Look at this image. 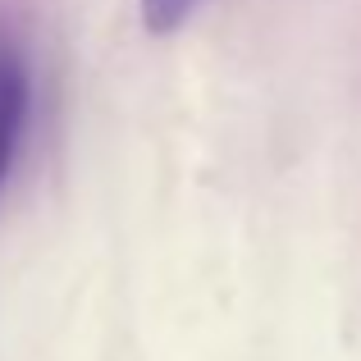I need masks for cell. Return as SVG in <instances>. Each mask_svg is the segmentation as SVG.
Returning <instances> with one entry per match:
<instances>
[{
    "mask_svg": "<svg viewBox=\"0 0 361 361\" xmlns=\"http://www.w3.org/2000/svg\"><path fill=\"white\" fill-rule=\"evenodd\" d=\"M23 115H27V69L14 46L0 42V183H5L9 160H14Z\"/></svg>",
    "mask_w": 361,
    "mask_h": 361,
    "instance_id": "obj_1",
    "label": "cell"
},
{
    "mask_svg": "<svg viewBox=\"0 0 361 361\" xmlns=\"http://www.w3.org/2000/svg\"><path fill=\"white\" fill-rule=\"evenodd\" d=\"M192 5L197 0H142V23H147V32L165 37L192 14Z\"/></svg>",
    "mask_w": 361,
    "mask_h": 361,
    "instance_id": "obj_2",
    "label": "cell"
}]
</instances>
